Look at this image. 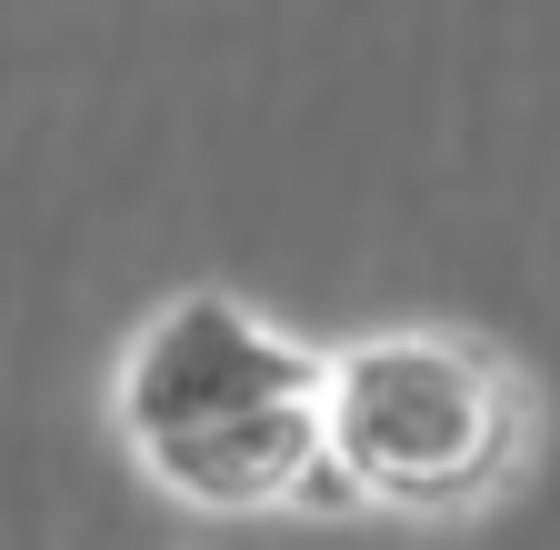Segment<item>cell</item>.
Instances as JSON below:
<instances>
[{"mask_svg":"<svg viewBox=\"0 0 560 550\" xmlns=\"http://www.w3.org/2000/svg\"><path fill=\"white\" fill-rule=\"evenodd\" d=\"M530 400L501 351L390 330L320 371V470L340 511H470L521 470Z\"/></svg>","mask_w":560,"mask_h":550,"instance_id":"cell-2","label":"cell"},{"mask_svg":"<svg viewBox=\"0 0 560 550\" xmlns=\"http://www.w3.org/2000/svg\"><path fill=\"white\" fill-rule=\"evenodd\" d=\"M320 371L330 361L280 340L260 311L190 291L130 340L120 431H130L140 470L200 511H301V501H330Z\"/></svg>","mask_w":560,"mask_h":550,"instance_id":"cell-1","label":"cell"}]
</instances>
